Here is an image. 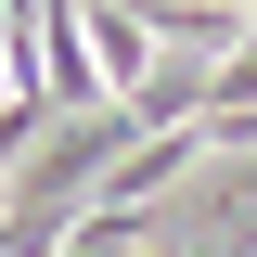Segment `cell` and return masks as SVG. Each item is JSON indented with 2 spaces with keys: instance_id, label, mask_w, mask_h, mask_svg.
<instances>
[{
  "instance_id": "obj_1",
  "label": "cell",
  "mask_w": 257,
  "mask_h": 257,
  "mask_svg": "<svg viewBox=\"0 0 257 257\" xmlns=\"http://www.w3.org/2000/svg\"><path fill=\"white\" fill-rule=\"evenodd\" d=\"M167 39L142 26V13H128V0H90V77L103 90H128V77H142V64H155Z\"/></svg>"
}]
</instances>
